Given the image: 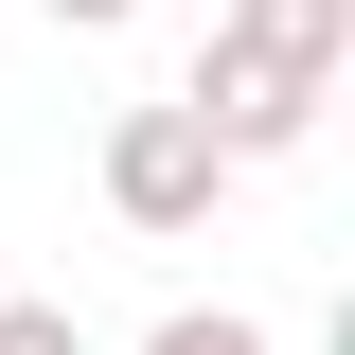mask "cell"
<instances>
[{"mask_svg":"<svg viewBox=\"0 0 355 355\" xmlns=\"http://www.w3.org/2000/svg\"><path fill=\"white\" fill-rule=\"evenodd\" d=\"M355 71V0H214V36H196V125H214V160H284V142H320V107H338Z\"/></svg>","mask_w":355,"mask_h":355,"instance_id":"1","label":"cell"},{"mask_svg":"<svg viewBox=\"0 0 355 355\" xmlns=\"http://www.w3.org/2000/svg\"><path fill=\"white\" fill-rule=\"evenodd\" d=\"M214 196H231V160H214V125H196V107H125V125H107V214H125L142 249L214 231Z\"/></svg>","mask_w":355,"mask_h":355,"instance_id":"2","label":"cell"},{"mask_svg":"<svg viewBox=\"0 0 355 355\" xmlns=\"http://www.w3.org/2000/svg\"><path fill=\"white\" fill-rule=\"evenodd\" d=\"M142 355H266V320H231V302H178V320H160Z\"/></svg>","mask_w":355,"mask_h":355,"instance_id":"3","label":"cell"},{"mask_svg":"<svg viewBox=\"0 0 355 355\" xmlns=\"http://www.w3.org/2000/svg\"><path fill=\"white\" fill-rule=\"evenodd\" d=\"M0 355H89V320L71 302H0Z\"/></svg>","mask_w":355,"mask_h":355,"instance_id":"4","label":"cell"},{"mask_svg":"<svg viewBox=\"0 0 355 355\" xmlns=\"http://www.w3.org/2000/svg\"><path fill=\"white\" fill-rule=\"evenodd\" d=\"M36 18H53V36H125L142 0H36Z\"/></svg>","mask_w":355,"mask_h":355,"instance_id":"5","label":"cell"}]
</instances>
